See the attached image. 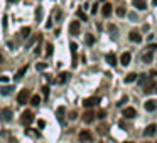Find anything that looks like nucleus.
I'll return each instance as SVG.
<instances>
[{
  "label": "nucleus",
  "instance_id": "f257e3e1",
  "mask_svg": "<svg viewBox=\"0 0 157 143\" xmlns=\"http://www.w3.org/2000/svg\"><path fill=\"white\" fill-rule=\"evenodd\" d=\"M140 88H142V91H144L145 94H149V93H152V91L157 88V84H156V81H154V79H147V81L140 86Z\"/></svg>",
  "mask_w": 157,
  "mask_h": 143
},
{
  "label": "nucleus",
  "instance_id": "f03ea898",
  "mask_svg": "<svg viewBox=\"0 0 157 143\" xmlns=\"http://www.w3.org/2000/svg\"><path fill=\"white\" fill-rule=\"evenodd\" d=\"M29 98H30V91L29 89H22L19 93V96H17V103L19 105H25L29 101Z\"/></svg>",
  "mask_w": 157,
  "mask_h": 143
},
{
  "label": "nucleus",
  "instance_id": "7ed1b4c3",
  "mask_svg": "<svg viewBox=\"0 0 157 143\" xmlns=\"http://www.w3.org/2000/svg\"><path fill=\"white\" fill-rule=\"evenodd\" d=\"M20 121H22V125H30L32 121H34V114H32V111H24L22 113V118H20Z\"/></svg>",
  "mask_w": 157,
  "mask_h": 143
},
{
  "label": "nucleus",
  "instance_id": "20e7f679",
  "mask_svg": "<svg viewBox=\"0 0 157 143\" xmlns=\"http://www.w3.org/2000/svg\"><path fill=\"white\" fill-rule=\"evenodd\" d=\"M78 138H79V142H81V143H90L93 136H91V133H90L88 130H81L79 135H78Z\"/></svg>",
  "mask_w": 157,
  "mask_h": 143
},
{
  "label": "nucleus",
  "instance_id": "39448f33",
  "mask_svg": "<svg viewBox=\"0 0 157 143\" xmlns=\"http://www.w3.org/2000/svg\"><path fill=\"white\" fill-rule=\"evenodd\" d=\"M100 103V99L96 98V96H91V98H86L85 101H83V106L86 108V109H90V108H93L95 105H98Z\"/></svg>",
  "mask_w": 157,
  "mask_h": 143
},
{
  "label": "nucleus",
  "instance_id": "423d86ee",
  "mask_svg": "<svg viewBox=\"0 0 157 143\" xmlns=\"http://www.w3.org/2000/svg\"><path fill=\"white\" fill-rule=\"evenodd\" d=\"M95 118H96V114L91 111V108L86 109L85 114H83V121H85V123H93V120H95Z\"/></svg>",
  "mask_w": 157,
  "mask_h": 143
},
{
  "label": "nucleus",
  "instance_id": "0eeeda50",
  "mask_svg": "<svg viewBox=\"0 0 157 143\" xmlns=\"http://www.w3.org/2000/svg\"><path fill=\"white\" fill-rule=\"evenodd\" d=\"M0 116H2L3 121H10V120H12V109H9V108H2V109H0Z\"/></svg>",
  "mask_w": 157,
  "mask_h": 143
},
{
  "label": "nucleus",
  "instance_id": "6e6552de",
  "mask_svg": "<svg viewBox=\"0 0 157 143\" xmlns=\"http://www.w3.org/2000/svg\"><path fill=\"white\" fill-rule=\"evenodd\" d=\"M78 32H79V22L78 20H73V22L69 24V34H71V36H76Z\"/></svg>",
  "mask_w": 157,
  "mask_h": 143
},
{
  "label": "nucleus",
  "instance_id": "1a4fd4ad",
  "mask_svg": "<svg viewBox=\"0 0 157 143\" xmlns=\"http://www.w3.org/2000/svg\"><path fill=\"white\" fill-rule=\"evenodd\" d=\"M130 61H132V54H130V52H123L122 57H120L122 66H128V64H130Z\"/></svg>",
  "mask_w": 157,
  "mask_h": 143
},
{
  "label": "nucleus",
  "instance_id": "9d476101",
  "mask_svg": "<svg viewBox=\"0 0 157 143\" xmlns=\"http://www.w3.org/2000/svg\"><path fill=\"white\" fill-rule=\"evenodd\" d=\"M128 39H130V40H132V42H142V36H140V34H138L137 30H134V32H130V34H128Z\"/></svg>",
  "mask_w": 157,
  "mask_h": 143
},
{
  "label": "nucleus",
  "instance_id": "9b49d317",
  "mask_svg": "<svg viewBox=\"0 0 157 143\" xmlns=\"http://www.w3.org/2000/svg\"><path fill=\"white\" fill-rule=\"evenodd\" d=\"M135 114H137L135 108H125V109H123V116L128 118V120H130V118H135Z\"/></svg>",
  "mask_w": 157,
  "mask_h": 143
},
{
  "label": "nucleus",
  "instance_id": "f8f14e48",
  "mask_svg": "<svg viewBox=\"0 0 157 143\" xmlns=\"http://www.w3.org/2000/svg\"><path fill=\"white\" fill-rule=\"evenodd\" d=\"M156 130H157L156 125H149L147 128L144 130V136H152V135H156Z\"/></svg>",
  "mask_w": 157,
  "mask_h": 143
},
{
  "label": "nucleus",
  "instance_id": "ddd939ff",
  "mask_svg": "<svg viewBox=\"0 0 157 143\" xmlns=\"http://www.w3.org/2000/svg\"><path fill=\"white\" fill-rule=\"evenodd\" d=\"M68 79H69V73H61V74H58V79H56V83H58V84H64Z\"/></svg>",
  "mask_w": 157,
  "mask_h": 143
},
{
  "label": "nucleus",
  "instance_id": "4468645a",
  "mask_svg": "<svg viewBox=\"0 0 157 143\" xmlns=\"http://www.w3.org/2000/svg\"><path fill=\"white\" fill-rule=\"evenodd\" d=\"M145 109H147V111H150V113H152V111H156V109H157V103L154 101V99H149V101H145Z\"/></svg>",
  "mask_w": 157,
  "mask_h": 143
},
{
  "label": "nucleus",
  "instance_id": "2eb2a0df",
  "mask_svg": "<svg viewBox=\"0 0 157 143\" xmlns=\"http://www.w3.org/2000/svg\"><path fill=\"white\" fill-rule=\"evenodd\" d=\"M112 10H113V7H112V3H103V17H110L112 15Z\"/></svg>",
  "mask_w": 157,
  "mask_h": 143
},
{
  "label": "nucleus",
  "instance_id": "dca6fc26",
  "mask_svg": "<svg viewBox=\"0 0 157 143\" xmlns=\"http://www.w3.org/2000/svg\"><path fill=\"white\" fill-rule=\"evenodd\" d=\"M69 47H71V54H73V67H76V49H78V46H76V42H71Z\"/></svg>",
  "mask_w": 157,
  "mask_h": 143
},
{
  "label": "nucleus",
  "instance_id": "f3484780",
  "mask_svg": "<svg viewBox=\"0 0 157 143\" xmlns=\"http://www.w3.org/2000/svg\"><path fill=\"white\" fill-rule=\"evenodd\" d=\"M36 42H41V36L37 34V36H34V37H30L29 40H27V44H25V49H29V47H32Z\"/></svg>",
  "mask_w": 157,
  "mask_h": 143
},
{
  "label": "nucleus",
  "instance_id": "a211bd4d",
  "mask_svg": "<svg viewBox=\"0 0 157 143\" xmlns=\"http://www.w3.org/2000/svg\"><path fill=\"white\" fill-rule=\"evenodd\" d=\"M132 3H134V7H137L138 10H145V9H147V3H145L144 0H134Z\"/></svg>",
  "mask_w": 157,
  "mask_h": 143
},
{
  "label": "nucleus",
  "instance_id": "6ab92c4d",
  "mask_svg": "<svg viewBox=\"0 0 157 143\" xmlns=\"http://www.w3.org/2000/svg\"><path fill=\"white\" fill-rule=\"evenodd\" d=\"M12 91H14L12 86H2V88H0V94H2V96H9Z\"/></svg>",
  "mask_w": 157,
  "mask_h": 143
},
{
  "label": "nucleus",
  "instance_id": "aec40b11",
  "mask_svg": "<svg viewBox=\"0 0 157 143\" xmlns=\"http://www.w3.org/2000/svg\"><path fill=\"white\" fill-rule=\"evenodd\" d=\"M107 62L110 64V66H117V56L115 54H107Z\"/></svg>",
  "mask_w": 157,
  "mask_h": 143
},
{
  "label": "nucleus",
  "instance_id": "412c9836",
  "mask_svg": "<svg viewBox=\"0 0 157 143\" xmlns=\"http://www.w3.org/2000/svg\"><path fill=\"white\" fill-rule=\"evenodd\" d=\"M135 81H137V74H135V73H130V74H127V76H125V83H127V84H130V83H135Z\"/></svg>",
  "mask_w": 157,
  "mask_h": 143
},
{
  "label": "nucleus",
  "instance_id": "4be33fe9",
  "mask_svg": "<svg viewBox=\"0 0 157 143\" xmlns=\"http://www.w3.org/2000/svg\"><path fill=\"white\" fill-rule=\"evenodd\" d=\"M29 103L32 106H39L41 105V98L37 94H34V96H30V99H29Z\"/></svg>",
  "mask_w": 157,
  "mask_h": 143
},
{
  "label": "nucleus",
  "instance_id": "5701e85b",
  "mask_svg": "<svg viewBox=\"0 0 157 143\" xmlns=\"http://www.w3.org/2000/svg\"><path fill=\"white\" fill-rule=\"evenodd\" d=\"M25 73H27V66H24L22 69H19V71H17V74H15V81H19V79H22Z\"/></svg>",
  "mask_w": 157,
  "mask_h": 143
},
{
  "label": "nucleus",
  "instance_id": "b1692460",
  "mask_svg": "<svg viewBox=\"0 0 157 143\" xmlns=\"http://www.w3.org/2000/svg\"><path fill=\"white\" fill-rule=\"evenodd\" d=\"M142 61L147 62V64H149V62H152V52H149V51H147L145 54H142Z\"/></svg>",
  "mask_w": 157,
  "mask_h": 143
},
{
  "label": "nucleus",
  "instance_id": "393cba45",
  "mask_svg": "<svg viewBox=\"0 0 157 143\" xmlns=\"http://www.w3.org/2000/svg\"><path fill=\"white\" fill-rule=\"evenodd\" d=\"M20 36H22L24 39H27L30 36V29L29 27H22V29H20Z\"/></svg>",
  "mask_w": 157,
  "mask_h": 143
},
{
  "label": "nucleus",
  "instance_id": "a878e982",
  "mask_svg": "<svg viewBox=\"0 0 157 143\" xmlns=\"http://www.w3.org/2000/svg\"><path fill=\"white\" fill-rule=\"evenodd\" d=\"M76 17H78V19H81L83 22H86V20H88V17H86V14H85V12H83L81 9H79L78 12H76Z\"/></svg>",
  "mask_w": 157,
  "mask_h": 143
},
{
  "label": "nucleus",
  "instance_id": "bb28decb",
  "mask_svg": "<svg viewBox=\"0 0 157 143\" xmlns=\"http://www.w3.org/2000/svg\"><path fill=\"white\" fill-rule=\"evenodd\" d=\"M96 130H98L100 135H107V133H108V126H107V125H100Z\"/></svg>",
  "mask_w": 157,
  "mask_h": 143
},
{
  "label": "nucleus",
  "instance_id": "cd10ccee",
  "mask_svg": "<svg viewBox=\"0 0 157 143\" xmlns=\"http://www.w3.org/2000/svg\"><path fill=\"white\" fill-rule=\"evenodd\" d=\"M64 113H66V109H64L63 106H59L58 109H56V114H58V118H59V120H63V116H64Z\"/></svg>",
  "mask_w": 157,
  "mask_h": 143
},
{
  "label": "nucleus",
  "instance_id": "c85d7f7f",
  "mask_svg": "<svg viewBox=\"0 0 157 143\" xmlns=\"http://www.w3.org/2000/svg\"><path fill=\"white\" fill-rule=\"evenodd\" d=\"M85 42H86L88 46H93V44H95V37H93L91 34H88V36L85 37Z\"/></svg>",
  "mask_w": 157,
  "mask_h": 143
},
{
  "label": "nucleus",
  "instance_id": "c756f323",
  "mask_svg": "<svg viewBox=\"0 0 157 143\" xmlns=\"http://www.w3.org/2000/svg\"><path fill=\"white\" fill-rule=\"evenodd\" d=\"M96 118H100V120H105V118H107V111H105V109H100L98 114H96Z\"/></svg>",
  "mask_w": 157,
  "mask_h": 143
},
{
  "label": "nucleus",
  "instance_id": "7c9ffc66",
  "mask_svg": "<svg viewBox=\"0 0 157 143\" xmlns=\"http://www.w3.org/2000/svg\"><path fill=\"white\" fill-rule=\"evenodd\" d=\"M42 94H44L46 99L49 98V86H42Z\"/></svg>",
  "mask_w": 157,
  "mask_h": 143
},
{
  "label": "nucleus",
  "instance_id": "2f4dec72",
  "mask_svg": "<svg viewBox=\"0 0 157 143\" xmlns=\"http://www.w3.org/2000/svg\"><path fill=\"white\" fill-rule=\"evenodd\" d=\"M125 14H127V12H125L123 7H117V15H118V17H123Z\"/></svg>",
  "mask_w": 157,
  "mask_h": 143
},
{
  "label": "nucleus",
  "instance_id": "473e14b6",
  "mask_svg": "<svg viewBox=\"0 0 157 143\" xmlns=\"http://www.w3.org/2000/svg\"><path fill=\"white\" fill-rule=\"evenodd\" d=\"M36 19H37V20L42 19V9H41V7H37V9H36Z\"/></svg>",
  "mask_w": 157,
  "mask_h": 143
},
{
  "label": "nucleus",
  "instance_id": "72a5a7b5",
  "mask_svg": "<svg viewBox=\"0 0 157 143\" xmlns=\"http://www.w3.org/2000/svg\"><path fill=\"white\" fill-rule=\"evenodd\" d=\"M108 30H110V34H112V37H115V36H117V29H115V25H113V24H112V25L108 27Z\"/></svg>",
  "mask_w": 157,
  "mask_h": 143
},
{
  "label": "nucleus",
  "instance_id": "f704fd0d",
  "mask_svg": "<svg viewBox=\"0 0 157 143\" xmlns=\"http://www.w3.org/2000/svg\"><path fill=\"white\" fill-rule=\"evenodd\" d=\"M46 67H48V64H46V62H39V64L36 66V69H37V71H44Z\"/></svg>",
  "mask_w": 157,
  "mask_h": 143
},
{
  "label": "nucleus",
  "instance_id": "c9c22d12",
  "mask_svg": "<svg viewBox=\"0 0 157 143\" xmlns=\"http://www.w3.org/2000/svg\"><path fill=\"white\" fill-rule=\"evenodd\" d=\"M48 51H46V54H48V56H51V54H52V49H54V46H52V44H48Z\"/></svg>",
  "mask_w": 157,
  "mask_h": 143
},
{
  "label": "nucleus",
  "instance_id": "e433bc0d",
  "mask_svg": "<svg viewBox=\"0 0 157 143\" xmlns=\"http://www.w3.org/2000/svg\"><path fill=\"white\" fill-rule=\"evenodd\" d=\"M156 49H157V44H149L147 51H149V52H154V51H156Z\"/></svg>",
  "mask_w": 157,
  "mask_h": 143
},
{
  "label": "nucleus",
  "instance_id": "4c0bfd02",
  "mask_svg": "<svg viewBox=\"0 0 157 143\" xmlns=\"http://www.w3.org/2000/svg\"><path fill=\"white\" fill-rule=\"evenodd\" d=\"M123 103H127V96H123V98H122V99H120V101L117 103V106L120 108V106H123Z\"/></svg>",
  "mask_w": 157,
  "mask_h": 143
},
{
  "label": "nucleus",
  "instance_id": "58836bf2",
  "mask_svg": "<svg viewBox=\"0 0 157 143\" xmlns=\"http://www.w3.org/2000/svg\"><path fill=\"white\" fill-rule=\"evenodd\" d=\"M37 126H39V128H44V126H46V121H44V120H39V121H37Z\"/></svg>",
  "mask_w": 157,
  "mask_h": 143
},
{
  "label": "nucleus",
  "instance_id": "ea45409f",
  "mask_svg": "<svg viewBox=\"0 0 157 143\" xmlns=\"http://www.w3.org/2000/svg\"><path fill=\"white\" fill-rule=\"evenodd\" d=\"M76 116H78L76 111H71V113H69V120H76Z\"/></svg>",
  "mask_w": 157,
  "mask_h": 143
},
{
  "label": "nucleus",
  "instance_id": "a19ab883",
  "mask_svg": "<svg viewBox=\"0 0 157 143\" xmlns=\"http://www.w3.org/2000/svg\"><path fill=\"white\" fill-rule=\"evenodd\" d=\"M63 17V14H61V10H56V20H61Z\"/></svg>",
  "mask_w": 157,
  "mask_h": 143
},
{
  "label": "nucleus",
  "instance_id": "79ce46f5",
  "mask_svg": "<svg viewBox=\"0 0 157 143\" xmlns=\"http://www.w3.org/2000/svg\"><path fill=\"white\" fill-rule=\"evenodd\" d=\"M96 12H98V3H95L93 9H91V14H96Z\"/></svg>",
  "mask_w": 157,
  "mask_h": 143
},
{
  "label": "nucleus",
  "instance_id": "37998d69",
  "mask_svg": "<svg viewBox=\"0 0 157 143\" xmlns=\"http://www.w3.org/2000/svg\"><path fill=\"white\" fill-rule=\"evenodd\" d=\"M3 62V56H2V52H0V64Z\"/></svg>",
  "mask_w": 157,
  "mask_h": 143
},
{
  "label": "nucleus",
  "instance_id": "c03bdc74",
  "mask_svg": "<svg viewBox=\"0 0 157 143\" xmlns=\"http://www.w3.org/2000/svg\"><path fill=\"white\" fill-rule=\"evenodd\" d=\"M152 5H154V7H157V0H152Z\"/></svg>",
  "mask_w": 157,
  "mask_h": 143
},
{
  "label": "nucleus",
  "instance_id": "a18cd8bd",
  "mask_svg": "<svg viewBox=\"0 0 157 143\" xmlns=\"http://www.w3.org/2000/svg\"><path fill=\"white\" fill-rule=\"evenodd\" d=\"M9 2H12V3H15V2H17V0H9Z\"/></svg>",
  "mask_w": 157,
  "mask_h": 143
},
{
  "label": "nucleus",
  "instance_id": "49530a36",
  "mask_svg": "<svg viewBox=\"0 0 157 143\" xmlns=\"http://www.w3.org/2000/svg\"><path fill=\"white\" fill-rule=\"evenodd\" d=\"M123 143H134V142H123Z\"/></svg>",
  "mask_w": 157,
  "mask_h": 143
},
{
  "label": "nucleus",
  "instance_id": "de8ad7c7",
  "mask_svg": "<svg viewBox=\"0 0 157 143\" xmlns=\"http://www.w3.org/2000/svg\"><path fill=\"white\" fill-rule=\"evenodd\" d=\"M156 91H157V88H156Z\"/></svg>",
  "mask_w": 157,
  "mask_h": 143
}]
</instances>
